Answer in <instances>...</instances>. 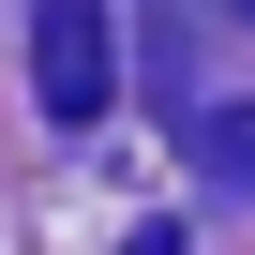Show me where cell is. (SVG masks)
<instances>
[{"label":"cell","mask_w":255,"mask_h":255,"mask_svg":"<svg viewBox=\"0 0 255 255\" xmlns=\"http://www.w3.org/2000/svg\"><path fill=\"white\" fill-rule=\"evenodd\" d=\"M30 90H45V120H105V90H120L105 0H45V15H30Z\"/></svg>","instance_id":"1"},{"label":"cell","mask_w":255,"mask_h":255,"mask_svg":"<svg viewBox=\"0 0 255 255\" xmlns=\"http://www.w3.org/2000/svg\"><path fill=\"white\" fill-rule=\"evenodd\" d=\"M195 150H210V165H225V180L255 195V105H210V135H195Z\"/></svg>","instance_id":"2"},{"label":"cell","mask_w":255,"mask_h":255,"mask_svg":"<svg viewBox=\"0 0 255 255\" xmlns=\"http://www.w3.org/2000/svg\"><path fill=\"white\" fill-rule=\"evenodd\" d=\"M120 255H180V225H135V240H120Z\"/></svg>","instance_id":"3"},{"label":"cell","mask_w":255,"mask_h":255,"mask_svg":"<svg viewBox=\"0 0 255 255\" xmlns=\"http://www.w3.org/2000/svg\"><path fill=\"white\" fill-rule=\"evenodd\" d=\"M240 30H255V0H240Z\"/></svg>","instance_id":"4"}]
</instances>
